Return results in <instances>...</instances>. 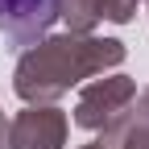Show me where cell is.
<instances>
[{
  "label": "cell",
  "mask_w": 149,
  "mask_h": 149,
  "mask_svg": "<svg viewBox=\"0 0 149 149\" xmlns=\"http://www.w3.org/2000/svg\"><path fill=\"white\" fill-rule=\"evenodd\" d=\"M124 62V42L116 37H95V33H54L42 37L37 46L21 50L13 70V91L29 108H46L54 100H62L70 87H79L83 79L108 74Z\"/></svg>",
  "instance_id": "1"
},
{
  "label": "cell",
  "mask_w": 149,
  "mask_h": 149,
  "mask_svg": "<svg viewBox=\"0 0 149 149\" xmlns=\"http://www.w3.org/2000/svg\"><path fill=\"white\" fill-rule=\"evenodd\" d=\"M137 100V83L128 74H104V79H91L79 100H74V124L87 128V133H104V128L120 116V112Z\"/></svg>",
  "instance_id": "2"
},
{
  "label": "cell",
  "mask_w": 149,
  "mask_h": 149,
  "mask_svg": "<svg viewBox=\"0 0 149 149\" xmlns=\"http://www.w3.org/2000/svg\"><path fill=\"white\" fill-rule=\"evenodd\" d=\"M54 21H58V0H0V29L21 50L50 37Z\"/></svg>",
  "instance_id": "3"
},
{
  "label": "cell",
  "mask_w": 149,
  "mask_h": 149,
  "mask_svg": "<svg viewBox=\"0 0 149 149\" xmlns=\"http://www.w3.org/2000/svg\"><path fill=\"white\" fill-rule=\"evenodd\" d=\"M66 116L54 104L25 108L8 124V149H62L66 145Z\"/></svg>",
  "instance_id": "4"
},
{
  "label": "cell",
  "mask_w": 149,
  "mask_h": 149,
  "mask_svg": "<svg viewBox=\"0 0 149 149\" xmlns=\"http://www.w3.org/2000/svg\"><path fill=\"white\" fill-rule=\"evenodd\" d=\"M100 145L104 149H149V120H141L133 112V104H128L120 116L104 128Z\"/></svg>",
  "instance_id": "5"
},
{
  "label": "cell",
  "mask_w": 149,
  "mask_h": 149,
  "mask_svg": "<svg viewBox=\"0 0 149 149\" xmlns=\"http://www.w3.org/2000/svg\"><path fill=\"white\" fill-rule=\"evenodd\" d=\"M133 13H137V0H95V21L124 25V21H133Z\"/></svg>",
  "instance_id": "6"
},
{
  "label": "cell",
  "mask_w": 149,
  "mask_h": 149,
  "mask_svg": "<svg viewBox=\"0 0 149 149\" xmlns=\"http://www.w3.org/2000/svg\"><path fill=\"white\" fill-rule=\"evenodd\" d=\"M133 112H137L141 120H149V87H145V91H137V100H133Z\"/></svg>",
  "instance_id": "7"
},
{
  "label": "cell",
  "mask_w": 149,
  "mask_h": 149,
  "mask_svg": "<svg viewBox=\"0 0 149 149\" xmlns=\"http://www.w3.org/2000/svg\"><path fill=\"white\" fill-rule=\"evenodd\" d=\"M0 149H8V128H4V112H0Z\"/></svg>",
  "instance_id": "8"
},
{
  "label": "cell",
  "mask_w": 149,
  "mask_h": 149,
  "mask_svg": "<svg viewBox=\"0 0 149 149\" xmlns=\"http://www.w3.org/2000/svg\"><path fill=\"white\" fill-rule=\"evenodd\" d=\"M79 149H104V145H100V141H91V145H79Z\"/></svg>",
  "instance_id": "9"
}]
</instances>
